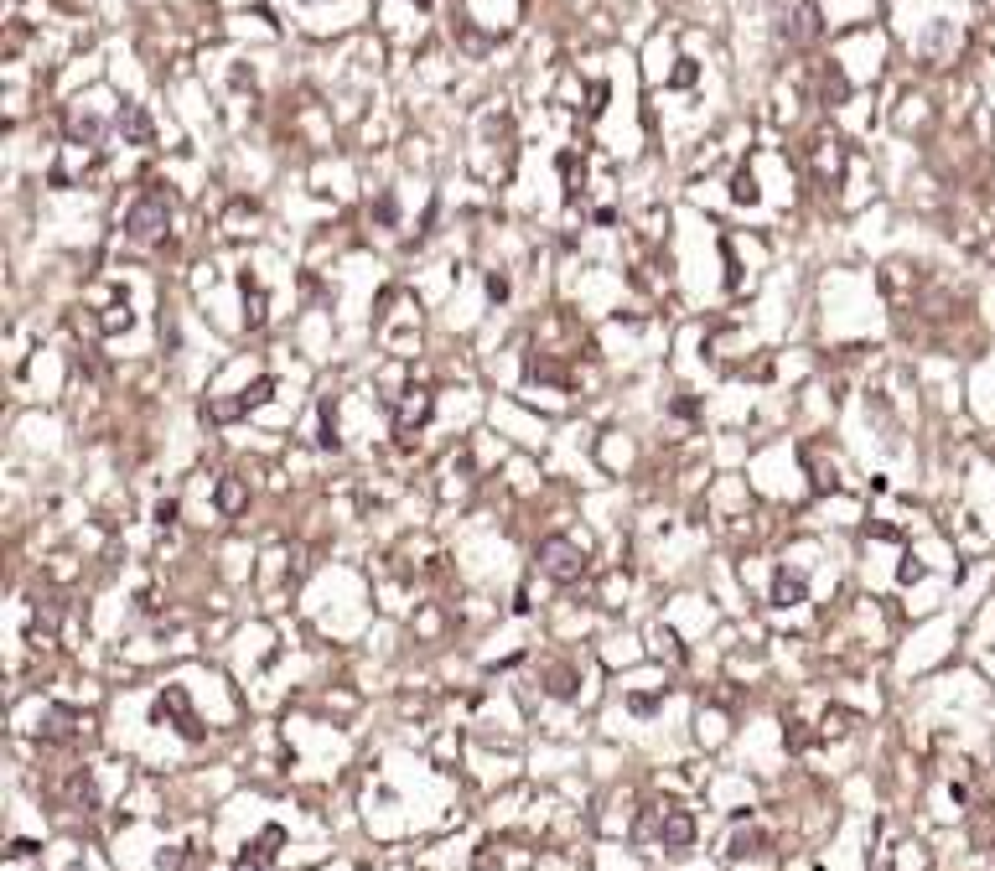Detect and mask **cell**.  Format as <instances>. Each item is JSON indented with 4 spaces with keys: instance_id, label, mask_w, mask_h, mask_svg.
Instances as JSON below:
<instances>
[{
    "instance_id": "5bb4252c",
    "label": "cell",
    "mask_w": 995,
    "mask_h": 871,
    "mask_svg": "<svg viewBox=\"0 0 995 871\" xmlns=\"http://www.w3.org/2000/svg\"><path fill=\"white\" fill-rule=\"evenodd\" d=\"M244 322H249V327H265V296H259V290H249V296H244Z\"/></svg>"
},
{
    "instance_id": "ba28073f",
    "label": "cell",
    "mask_w": 995,
    "mask_h": 871,
    "mask_svg": "<svg viewBox=\"0 0 995 871\" xmlns=\"http://www.w3.org/2000/svg\"><path fill=\"white\" fill-rule=\"evenodd\" d=\"M772 602H778V607H799L803 602V576L778 571V576H772Z\"/></svg>"
},
{
    "instance_id": "8fae6325",
    "label": "cell",
    "mask_w": 995,
    "mask_h": 871,
    "mask_svg": "<svg viewBox=\"0 0 995 871\" xmlns=\"http://www.w3.org/2000/svg\"><path fill=\"white\" fill-rule=\"evenodd\" d=\"M244 498H249V493H244V483H239V477H228V483L218 488V509H224V514H239V509H244Z\"/></svg>"
},
{
    "instance_id": "2e32d148",
    "label": "cell",
    "mask_w": 995,
    "mask_h": 871,
    "mask_svg": "<svg viewBox=\"0 0 995 871\" xmlns=\"http://www.w3.org/2000/svg\"><path fill=\"white\" fill-rule=\"evenodd\" d=\"M420 5H425V0H420Z\"/></svg>"
},
{
    "instance_id": "6da1fadb",
    "label": "cell",
    "mask_w": 995,
    "mask_h": 871,
    "mask_svg": "<svg viewBox=\"0 0 995 871\" xmlns=\"http://www.w3.org/2000/svg\"><path fill=\"white\" fill-rule=\"evenodd\" d=\"M539 571H545L550 581H560V586L581 581L586 576V545L571 540V534H545V540H539Z\"/></svg>"
},
{
    "instance_id": "7a4b0ae2",
    "label": "cell",
    "mask_w": 995,
    "mask_h": 871,
    "mask_svg": "<svg viewBox=\"0 0 995 871\" xmlns=\"http://www.w3.org/2000/svg\"><path fill=\"white\" fill-rule=\"evenodd\" d=\"M166 218H172L166 193H141L135 203H130V213H125V234H130V239H141V244H151L161 228H166Z\"/></svg>"
},
{
    "instance_id": "30bf717a",
    "label": "cell",
    "mask_w": 995,
    "mask_h": 871,
    "mask_svg": "<svg viewBox=\"0 0 995 871\" xmlns=\"http://www.w3.org/2000/svg\"><path fill=\"white\" fill-rule=\"evenodd\" d=\"M845 731H851V710L830 706L824 716H819V737H845Z\"/></svg>"
},
{
    "instance_id": "9c48e42d",
    "label": "cell",
    "mask_w": 995,
    "mask_h": 871,
    "mask_svg": "<svg viewBox=\"0 0 995 871\" xmlns=\"http://www.w3.org/2000/svg\"><path fill=\"white\" fill-rule=\"evenodd\" d=\"M768 851V835L762 830H737V840H731V861H741V855H762Z\"/></svg>"
},
{
    "instance_id": "277c9868",
    "label": "cell",
    "mask_w": 995,
    "mask_h": 871,
    "mask_svg": "<svg viewBox=\"0 0 995 871\" xmlns=\"http://www.w3.org/2000/svg\"><path fill=\"white\" fill-rule=\"evenodd\" d=\"M425 420H431V394H425V389H404L400 410H394V431H400V441H410Z\"/></svg>"
},
{
    "instance_id": "9a60e30c",
    "label": "cell",
    "mask_w": 995,
    "mask_h": 871,
    "mask_svg": "<svg viewBox=\"0 0 995 871\" xmlns=\"http://www.w3.org/2000/svg\"><path fill=\"white\" fill-rule=\"evenodd\" d=\"M731 197H737V203H757V182L741 172V177H737V193H731Z\"/></svg>"
},
{
    "instance_id": "8992f818",
    "label": "cell",
    "mask_w": 995,
    "mask_h": 871,
    "mask_svg": "<svg viewBox=\"0 0 995 871\" xmlns=\"http://www.w3.org/2000/svg\"><path fill=\"white\" fill-rule=\"evenodd\" d=\"M114 125H120V135H125L130 145H151V141H156V125H151V114H145L141 104H125V110L114 114Z\"/></svg>"
},
{
    "instance_id": "4fadbf2b",
    "label": "cell",
    "mask_w": 995,
    "mask_h": 871,
    "mask_svg": "<svg viewBox=\"0 0 995 871\" xmlns=\"http://www.w3.org/2000/svg\"><path fill=\"white\" fill-rule=\"evenodd\" d=\"M270 394H275V384H270V379H255V384H249V389L239 394V404H244V410H255V404H265Z\"/></svg>"
},
{
    "instance_id": "3957f363",
    "label": "cell",
    "mask_w": 995,
    "mask_h": 871,
    "mask_svg": "<svg viewBox=\"0 0 995 871\" xmlns=\"http://www.w3.org/2000/svg\"><path fill=\"white\" fill-rule=\"evenodd\" d=\"M156 721H172L187 742H203V726H197V716H193V706H187V690H182V685H166V695L156 700Z\"/></svg>"
},
{
    "instance_id": "5b68a950",
    "label": "cell",
    "mask_w": 995,
    "mask_h": 871,
    "mask_svg": "<svg viewBox=\"0 0 995 871\" xmlns=\"http://www.w3.org/2000/svg\"><path fill=\"white\" fill-rule=\"evenodd\" d=\"M658 840L669 845V851H685L695 840V814L690 809H664V820H658Z\"/></svg>"
},
{
    "instance_id": "7c38bea8",
    "label": "cell",
    "mask_w": 995,
    "mask_h": 871,
    "mask_svg": "<svg viewBox=\"0 0 995 871\" xmlns=\"http://www.w3.org/2000/svg\"><path fill=\"white\" fill-rule=\"evenodd\" d=\"M845 94H851L845 73H840V68H830V73H824V99H830V104H845Z\"/></svg>"
},
{
    "instance_id": "52a82bcc",
    "label": "cell",
    "mask_w": 995,
    "mask_h": 871,
    "mask_svg": "<svg viewBox=\"0 0 995 871\" xmlns=\"http://www.w3.org/2000/svg\"><path fill=\"white\" fill-rule=\"evenodd\" d=\"M280 840H286V830H280V824H270V830H265V835H259L255 845L239 855V866H234V871H259V866H265V861L275 855V845H280Z\"/></svg>"
}]
</instances>
